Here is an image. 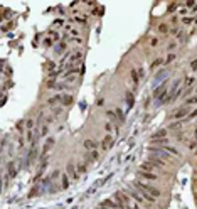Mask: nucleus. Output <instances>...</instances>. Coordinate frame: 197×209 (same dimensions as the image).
I'll list each match as a JSON object with an SVG mask.
<instances>
[{
  "label": "nucleus",
  "mask_w": 197,
  "mask_h": 209,
  "mask_svg": "<svg viewBox=\"0 0 197 209\" xmlns=\"http://www.w3.org/2000/svg\"><path fill=\"white\" fill-rule=\"evenodd\" d=\"M133 186H135V187H137L138 190H143V192H147L148 196H152V197H155V199L160 196V190L157 189V187H152V186H148V184H143V182H140V180H137Z\"/></svg>",
  "instance_id": "obj_1"
},
{
  "label": "nucleus",
  "mask_w": 197,
  "mask_h": 209,
  "mask_svg": "<svg viewBox=\"0 0 197 209\" xmlns=\"http://www.w3.org/2000/svg\"><path fill=\"white\" fill-rule=\"evenodd\" d=\"M189 111H190V110H189V106H180L179 110H175V111L172 113V118H174V120H180V118L187 116Z\"/></svg>",
  "instance_id": "obj_2"
},
{
  "label": "nucleus",
  "mask_w": 197,
  "mask_h": 209,
  "mask_svg": "<svg viewBox=\"0 0 197 209\" xmlns=\"http://www.w3.org/2000/svg\"><path fill=\"white\" fill-rule=\"evenodd\" d=\"M137 175L142 177V179H147V180H157L159 179V175H155L153 172H145V171H138Z\"/></svg>",
  "instance_id": "obj_3"
},
{
  "label": "nucleus",
  "mask_w": 197,
  "mask_h": 209,
  "mask_svg": "<svg viewBox=\"0 0 197 209\" xmlns=\"http://www.w3.org/2000/svg\"><path fill=\"white\" fill-rule=\"evenodd\" d=\"M163 152H167L168 155H175V157H180V152L177 150V149H174V147H170V145H163V147H160Z\"/></svg>",
  "instance_id": "obj_4"
},
{
  "label": "nucleus",
  "mask_w": 197,
  "mask_h": 209,
  "mask_svg": "<svg viewBox=\"0 0 197 209\" xmlns=\"http://www.w3.org/2000/svg\"><path fill=\"white\" fill-rule=\"evenodd\" d=\"M68 174H69V177H71V179L78 180V171H76V167H74V164H72V162L68 164Z\"/></svg>",
  "instance_id": "obj_5"
},
{
  "label": "nucleus",
  "mask_w": 197,
  "mask_h": 209,
  "mask_svg": "<svg viewBox=\"0 0 197 209\" xmlns=\"http://www.w3.org/2000/svg\"><path fill=\"white\" fill-rule=\"evenodd\" d=\"M128 196H130V197H131V199H135V201H137V202H140V204H143V197H142V196H140V194H138V192H137V190L130 189V190H128Z\"/></svg>",
  "instance_id": "obj_6"
},
{
  "label": "nucleus",
  "mask_w": 197,
  "mask_h": 209,
  "mask_svg": "<svg viewBox=\"0 0 197 209\" xmlns=\"http://www.w3.org/2000/svg\"><path fill=\"white\" fill-rule=\"evenodd\" d=\"M37 157V150H36V147L32 145V149H31V152H29V157H27V167L34 162V159Z\"/></svg>",
  "instance_id": "obj_7"
},
{
  "label": "nucleus",
  "mask_w": 197,
  "mask_h": 209,
  "mask_svg": "<svg viewBox=\"0 0 197 209\" xmlns=\"http://www.w3.org/2000/svg\"><path fill=\"white\" fill-rule=\"evenodd\" d=\"M84 149H88V150H96V149H98V143H96L94 140H84Z\"/></svg>",
  "instance_id": "obj_8"
},
{
  "label": "nucleus",
  "mask_w": 197,
  "mask_h": 209,
  "mask_svg": "<svg viewBox=\"0 0 197 209\" xmlns=\"http://www.w3.org/2000/svg\"><path fill=\"white\" fill-rule=\"evenodd\" d=\"M111 140H113V138H111V135H106V137H105V140H103V142H101V147H103V149H105V150H106L108 147H109V145H111Z\"/></svg>",
  "instance_id": "obj_9"
},
{
  "label": "nucleus",
  "mask_w": 197,
  "mask_h": 209,
  "mask_svg": "<svg viewBox=\"0 0 197 209\" xmlns=\"http://www.w3.org/2000/svg\"><path fill=\"white\" fill-rule=\"evenodd\" d=\"M165 135H167V130H160V132H157L153 137H152V140H160V138H165Z\"/></svg>",
  "instance_id": "obj_10"
},
{
  "label": "nucleus",
  "mask_w": 197,
  "mask_h": 209,
  "mask_svg": "<svg viewBox=\"0 0 197 209\" xmlns=\"http://www.w3.org/2000/svg\"><path fill=\"white\" fill-rule=\"evenodd\" d=\"M61 103L68 106V105H71V103H72V98H71V96H69V95H64V96H61Z\"/></svg>",
  "instance_id": "obj_11"
},
{
  "label": "nucleus",
  "mask_w": 197,
  "mask_h": 209,
  "mask_svg": "<svg viewBox=\"0 0 197 209\" xmlns=\"http://www.w3.org/2000/svg\"><path fill=\"white\" fill-rule=\"evenodd\" d=\"M52 143H54V138H49V140L46 142V145H44V149H42V155H46V153H47V150L51 149V145H52Z\"/></svg>",
  "instance_id": "obj_12"
},
{
  "label": "nucleus",
  "mask_w": 197,
  "mask_h": 209,
  "mask_svg": "<svg viewBox=\"0 0 197 209\" xmlns=\"http://www.w3.org/2000/svg\"><path fill=\"white\" fill-rule=\"evenodd\" d=\"M69 187V175L68 174H62V189L66 190Z\"/></svg>",
  "instance_id": "obj_13"
},
{
  "label": "nucleus",
  "mask_w": 197,
  "mask_h": 209,
  "mask_svg": "<svg viewBox=\"0 0 197 209\" xmlns=\"http://www.w3.org/2000/svg\"><path fill=\"white\" fill-rule=\"evenodd\" d=\"M155 169V165H152L150 162H145L143 165H142V169L140 171H145V172H150V171H153Z\"/></svg>",
  "instance_id": "obj_14"
},
{
  "label": "nucleus",
  "mask_w": 197,
  "mask_h": 209,
  "mask_svg": "<svg viewBox=\"0 0 197 209\" xmlns=\"http://www.w3.org/2000/svg\"><path fill=\"white\" fill-rule=\"evenodd\" d=\"M133 103H135V98H133V95H131V93H126V105L131 108V106H133Z\"/></svg>",
  "instance_id": "obj_15"
},
{
  "label": "nucleus",
  "mask_w": 197,
  "mask_h": 209,
  "mask_svg": "<svg viewBox=\"0 0 197 209\" xmlns=\"http://www.w3.org/2000/svg\"><path fill=\"white\" fill-rule=\"evenodd\" d=\"M196 101H197L196 96H190V98H187V100H185V105H184V106H189V105H190V106H194V105H196Z\"/></svg>",
  "instance_id": "obj_16"
},
{
  "label": "nucleus",
  "mask_w": 197,
  "mask_h": 209,
  "mask_svg": "<svg viewBox=\"0 0 197 209\" xmlns=\"http://www.w3.org/2000/svg\"><path fill=\"white\" fill-rule=\"evenodd\" d=\"M130 74H131V79H133V84L137 86V84H138V74H137V69H131Z\"/></svg>",
  "instance_id": "obj_17"
},
{
  "label": "nucleus",
  "mask_w": 197,
  "mask_h": 209,
  "mask_svg": "<svg viewBox=\"0 0 197 209\" xmlns=\"http://www.w3.org/2000/svg\"><path fill=\"white\" fill-rule=\"evenodd\" d=\"M61 96H62V95H56V96H52V98L49 100V105H56L57 101H61Z\"/></svg>",
  "instance_id": "obj_18"
},
{
  "label": "nucleus",
  "mask_w": 197,
  "mask_h": 209,
  "mask_svg": "<svg viewBox=\"0 0 197 209\" xmlns=\"http://www.w3.org/2000/svg\"><path fill=\"white\" fill-rule=\"evenodd\" d=\"M159 32H162V34L168 32V25H167V24H160V25H159Z\"/></svg>",
  "instance_id": "obj_19"
},
{
  "label": "nucleus",
  "mask_w": 197,
  "mask_h": 209,
  "mask_svg": "<svg viewBox=\"0 0 197 209\" xmlns=\"http://www.w3.org/2000/svg\"><path fill=\"white\" fill-rule=\"evenodd\" d=\"M9 177H15V167H14V164L9 165Z\"/></svg>",
  "instance_id": "obj_20"
},
{
  "label": "nucleus",
  "mask_w": 197,
  "mask_h": 209,
  "mask_svg": "<svg viewBox=\"0 0 197 209\" xmlns=\"http://www.w3.org/2000/svg\"><path fill=\"white\" fill-rule=\"evenodd\" d=\"M182 22H184V25H190V24L194 22V17H184Z\"/></svg>",
  "instance_id": "obj_21"
},
{
  "label": "nucleus",
  "mask_w": 197,
  "mask_h": 209,
  "mask_svg": "<svg viewBox=\"0 0 197 209\" xmlns=\"http://www.w3.org/2000/svg\"><path fill=\"white\" fill-rule=\"evenodd\" d=\"M182 123H184V121H177V123H170V125H168V128H170V130H175V128H179V127H182Z\"/></svg>",
  "instance_id": "obj_22"
},
{
  "label": "nucleus",
  "mask_w": 197,
  "mask_h": 209,
  "mask_svg": "<svg viewBox=\"0 0 197 209\" xmlns=\"http://www.w3.org/2000/svg\"><path fill=\"white\" fill-rule=\"evenodd\" d=\"M66 31H68V32H71L72 36H78V31H76V29H72L71 25H66Z\"/></svg>",
  "instance_id": "obj_23"
},
{
  "label": "nucleus",
  "mask_w": 197,
  "mask_h": 209,
  "mask_svg": "<svg viewBox=\"0 0 197 209\" xmlns=\"http://www.w3.org/2000/svg\"><path fill=\"white\" fill-rule=\"evenodd\" d=\"M34 138H36V137H34V132L29 130V132H27V140H29V142H34Z\"/></svg>",
  "instance_id": "obj_24"
},
{
  "label": "nucleus",
  "mask_w": 197,
  "mask_h": 209,
  "mask_svg": "<svg viewBox=\"0 0 197 209\" xmlns=\"http://www.w3.org/2000/svg\"><path fill=\"white\" fill-rule=\"evenodd\" d=\"M25 127H27V130H32V128H34V120H27Z\"/></svg>",
  "instance_id": "obj_25"
},
{
  "label": "nucleus",
  "mask_w": 197,
  "mask_h": 209,
  "mask_svg": "<svg viewBox=\"0 0 197 209\" xmlns=\"http://www.w3.org/2000/svg\"><path fill=\"white\" fill-rule=\"evenodd\" d=\"M194 81H196L194 78H189V79L185 81V88H189V86H192V84H194Z\"/></svg>",
  "instance_id": "obj_26"
},
{
  "label": "nucleus",
  "mask_w": 197,
  "mask_h": 209,
  "mask_svg": "<svg viewBox=\"0 0 197 209\" xmlns=\"http://www.w3.org/2000/svg\"><path fill=\"white\" fill-rule=\"evenodd\" d=\"M160 64H162V59H157V61L152 62V68H157V66H160Z\"/></svg>",
  "instance_id": "obj_27"
},
{
  "label": "nucleus",
  "mask_w": 197,
  "mask_h": 209,
  "mask_svg": "<svg viewBox=\"0 0 197 209\" xmlns=\"http://www.w3.org/2000/svg\"><path fill=\"white\" fill-rule=\"evenodd\" d=\"M98 159V152L96 150H91V160H96Z\"/></svg>",
  "instance_id": "obj_28"
},
{
  "label": "nucleus",
  "mask_w": 197,
  "mask_h": 209,
  "mask_svg": "<svg viewBox=\"0 0 197 209\" xmlns=\"http://www.w3.org/2000/svg\"><path fill=\"white\" fill-rule=\"evenodd\" d=\"M71 42H76V44H81V42H83V39H81V37H72V39H71Z\"/></svg>",
  "instance_id": "obj_29"
},
{
  "label": "nucleus",
  "mask_w": 197,
  "mask_h": 209,
  "mask_svg": "<svg viewBox=\"0 0 197 209\" xmlns=\"http://www.w3.org/2000/svg\"><path fill=\"white\" fill-rule=\"evenodd\" d=\"M59 175H61V172H59V171H56V172H52V175H51V179H52V180H54V179H57Z\"/></svg>",
  "instance_id": "obj_30"
},
{
  "label": "nucleus",
  "mask_w": 197,
  "mask_h": 209,
  "mask_svg": "<svg viewBox=\"0 0 197 209\" xmlns=\"http://www.w3.org/2000/svg\"><path fill=\"white\" fill-rule=\"evenodd\" d=\"M175 54H168V57H167V62H170V61H174V59H175Z\"/></svg>",
  "instance_id": "obj_31"
},
{
  "label": "nucleus",
  "mask_w": 197,
  "mask_h": 209,
  "mask_svg": "<svg viewBox=\"0 0 197 209\" xmlns=\"http://www.w3.org/2000/svg\"><path fill=\"white\" fill-rule=\"evenodd\" d=\"M51 37H52L54 40H57V39H59V34H57V32H51Z\"/></svg>",
  "instance_id": "obj_32"
},
{
  "label": "nucleus",
  "mask_w": 197,
  "mask_h": 209,
  "mask_svg": "<svg viewBox=\"0 0 197 209\" xmlns=\"http://www.w3.org/2000/svg\"><path fill=\"white\" fill-rule=\"evenodd\" d=\"M42 135H47V125H44V127H42Z\"/></svg>",
  "instance_id": "obj_33"
},
{
  "label": "nucleus",
  "mask_w": 197,
  "mask_h": 209,
  "mask_svg": "<svg viewBox=\"0 0 197 209\" xmlns=\"http://www.w3.org/2000/svg\"><path fill=\"white\" fill-rule=\"evenodd\" d=\"M196 69H197V62L196 61H192V71H196Z\"/></svg>",
  "instance_id": "obj_34"
},
{
  "label": "nucleus",
  "mask_w": 197,
  "mask_h": 209,
  "mask_svg": "<svg viewBox=\"0 0 197 209\" xmlns=\"http://www.w3.org/2000/svg\"><path fill=\"white\" fill-rule=\"evenodd\" d=\"M157 42H159V39H152V42H150V44H152V46H157Z\"/></svg>",
  "instance_id": "obj_35"
},
{
  "label": "nucleus",
  "mask_w": 197,
  "mask_h": 209,
  "mask_svg": "<svg viewBox=\"0 0 197 209\" xmlns=\"http://www.w3.org/2000/svg\"><path fill=\"white\" fill-rule=\"evenodd\" d=\"M52 42H54V40H51V39H46V46H51Z\"/></svg>",
  "instance_id": "obj_36"
},
{
  "label": "nucleus",
  "mask_w": 197,
  "mask_h": 209,
  "mask_svg": "<svg viewBox=\"0 0 197 209\" xmlns=\"http://www.w3.org/2000/svg\"><path fill=\"white\" fill-rule=\"evenodd\" d=\"M86 171V165H79V172H84Z\"/></svg>",
  "instance_id": "obj_37"
},
{
  "label": "nucleus",
  "mask_w": 197,
  "mask_h": 209,
  "mask_svg": "<svg viewBox=\"0 0 197 209\" xmlns=\"http://www.w3.org/2000/svg\"><path fill=\"white\" fill-rule=\"evenodd\" d=\"M0 194H2V175H0Z\"/></svg>",
  "instance_id": "obj_38"
}]
</instances>
